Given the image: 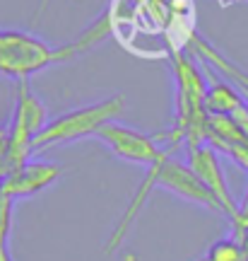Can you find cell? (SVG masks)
<instances>
[{
    "instance_id": "52a82bcc",
    "label": "cell",
    "mask_w": 248,
    "mask_h": 261,
    "mask_svg": "<svg viewBox=\"0 0 248 261\" xmlns=\"http://www.w3.org/2000/svg\"><path fill=\"white\" fill-rule=\"evenodd\" d=\"M58 177H60V165L32 158L27 165H22L19 169L10 172L8 177L3 179L0 194L10 196L12 201L15 198H29V196L48 189Z\"/></svg>"
},
{
    "instance_id": "6da1fadb",
    "label": "cell",
    "mask_w": 248,
    "mask_h": 261,
    "mask_svg": "<svg viewBox=\"0 0 248 261\" xmlns=\"http://www.w3.org/2000/svg\"><path fill=\"white\" fill-rule=\"evenodd\" d=\"M77 56L73 41L65 46H48L46 41L29 32L0 29V75L24 83L29 75L53 63H63Z\"/></svg>"
},
{
    "instance_id": "8fae6325",
    "label": "cell",
    "mask_w": 248,
    "mask_h": 261,
    "mask_svg": "<svg viewBox=\"0 0 248 261\" xmlns=\"http://www.w3.org/2000/svg\"><path fill=\"white\" fill-rule=\"evenodd\" d=\"M239 244H241V252H243V261H248V230L239 237Z\"/></svg>"
},
{
    "instance_id": "3957f363",
    "label": "cell",
    "mask_w": 248,
    "mask_h": 261,
    "mask_svg": "<svg viewBox=\"0 0 248 261\" xmlns=\"http://www.w3.org/2000/svg\"><path fill=\"white\" fill-rule=\"evenodd\" d=\"M10 148L8 158L3 165V172L8 177L10 172L19 169L34 158V138L48 123L46 104L39 99L37 94L29 90L27 83L19 85L17 99H15V109L10 116Z\"/></svg>"
},
{
    "instance_id": "7a4b0ae2",
    "label": "cell",
    "mask_w": 248,
    "mask_h": 261,
    "mask_svg": "<svg viewBox=\"0 0 248 261\" xmlns=\"http://www.w3.org/2000/svg\"><path fill=\"white\" fill-rule=\"evenodd\" d=\"M126 109V99L123 94H113L101 102L87 104L73 112H65L55 116L46 123V128L34 138V155L44 152V150L53 148V145H63V143H73L80 138H89L97 136V130L106 123L116 121Z\"/></svg>"
},
{
    "instance_id": "8992f818",
    "label": "cell",
    "mask_w": 248,
    "mask_h": 261,
    "mask_svg": "<svg viewBox=\"0 0 248 261\" xmlns=\"http://www.w3.org/2000/svg\"><path fill=\"white\" fill-rule=\"evenodd\" d=\"M188 167L193 169L195 177L200 179L202 184L207 187V191L217 198V203L222 205L224 215H229L231 220H234L236 213H239V205L234 201V196L229 191V184H227V177L222 172V165H220V160H217V150L212 148V145H207V143L195 150H188Z\"/></svg>"
},
{
    "instance_id": "9c48e42d",
    "label": "cell",
    "mask_w": 248,
    "mask_h": 261,
    "mask_svg": "<svg viewBox=\"0 0 248 261\" xmlns=\"http://www.w3.org/2000/svg\"><path fill=\"white\" fill-rule=\"evenodd\" d=\"M200 261H243L241 244L231 237V240H220L210 247V252L205 254Z\"/></svg>"
},
{
    "instance_id": "5b68a950",
    "label": "cell",
    "mask_w": 248,
    "mask_h": 261,
    "mask_svg": "<svg viewBox=\"0 0 248 261\" xmlns=\"http://www.w3.org/2000/svg\"><path fill=\"white\" fill-rule=\"evenodd\" d=\"M149 174L154 179V189H164V191L178 196L183 201L205 205L207 211H214V213H224L222 205L217 203V198L207 191V187L195 177L193 169L188 167V162H183V160H176L169 155L159 165L149 167Z\"/></svg>"
},
{
    "instance_id": "ba28073f",
    "label": "cell",
    "mask_w": 248,
    "mask_h": 261,
    "mask_svg": "<svg viewBox=\"0 0 248 261\" xmlns=\"http://www.w3.org/2000/svg\"><path fill=\"white\" fill-rule=\"evenodd\" d=\"M202 61V58H200ZM205 80H207V97H205V109L207 114H222V116H231V114L243 107V94L239 87L229 85L222 80L220 75L212 70V65L205 61Z\"/></svg>"
},
{
    "instance_id": "30bf717a",
    "label": "cell",
    "mask_w": 248,
    "mask_h": 261,
    "mask_svg": "<svg viewBox=\"0 0 248 261\" xmlns=\"http://www.w3.org/2000/svg\"><path fill=\"white\" fill-rule=\"evenodd\" d=\"M8 148H10V123H0V169L5 165Z\"/></svg>"
},
{
    "instance_id": "277c9868",
    "label": "cell",
    "mask_w": 248,
    "mask_h": 261,
    "mask_svg": "<svg viewBox=\"0 0 248 261\" xmlns=\"http://www.w3.org/2000/svg\"><path fill=\"white\" fill-rule=\"evenodd\" d=\"M94 138H99L116 158L126 160V162H135V165H145L147 169L171 155V150L159 148L157 138L142 133V130L130 128V126H123L118 121L101 126Z\"/></svg>"
},
{
    "instance_id": "7c38bea8",
    "label": "cell",
    "mask_w": 248,
    "mask_h": 261,
    "mask_svg": "<svg viewBox=\"0 0 248 261\" xmlns=\"http://www.w3.org/2000/svg\"><path fill=\"white\" fill-rule=\"evenodd\" d=\"M48 3H51V0H39V8H37V15H39V12H44V8H46Z\"/></svg>"
}]
</instances>
